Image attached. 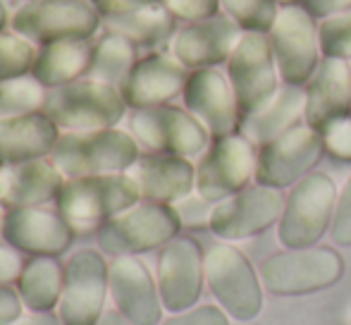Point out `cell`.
<instances>
[{
	"instance_id": "obj_22",
	"label": "cell",
	"mask_w": 351,
	"mask_h": 325,
	"mask_svg": "<svg viewBox=\"0 0 351 325\" xmlns=\"http://www.w3.org/2000/svg\"><path fill=\"white\" fill-rule=\"evenodd\" d=\"M65 180L51 158L0 165V206L10 210L56 204Z\"/></svg>"
},
{
	"instance_id": "obj_8",
	"label": "cell",
	"mask_w": 351,
	"mask_h": 325,
	"mask_svg": "<svg viewBox=\"0 0 351 325\" xmlns=\"http://www.w3.org/2000/svg\"><path fill=\"white\" fill-rule=\"evenodd\" d=\"M227 77L234 88L241 120L258 112L280 91V72L268 34L241 32V38L227 60Z\"/></svg>"
},
{
	"instance_id": "obj_40",
	"label": "cell",
	"mask_w": 351,
	"mask_h": 325,
	"mask_svg": "<svg viewBox=\"0 0 351 325\" xmlns=\"http://www.w3.org/2000/svg\"><path fill=\"white\" fill-rule=\"evenodd\" d=\"M93 8L101 12V17H115V14L134 12L141 8H151V5H160V0H88Z\"/></svg>"
},
{
	"instance_id": "obj_29",
	"label": "cell",
	"mask_w": 351,
	"mask_h": 325,
	"mask_svg": "<svg viewBox=\"0 0 351 325\" xmlns=\"http://www.w3.org/2000/svg\"><path fill=\"white\" fill-rule=\"evenodd\" d=\"M19 297L32 311H53L60 306L65 289V268L53 256H34L17 278Z\"/></svg>"
},
{
	"instance_id": "obj_48",
	"label": "cell",
	"mask_w": 351,
	"mask_h": 325,
	"mask_svg": "<svg viewBox=\"0 0 351 325\" xmlns=\"http://www.w3.org/2000/svg\"><path fill=\"white\" fill-rule=\"evenodd\" d=\"M344 323L347 325H351V304L347 306V311H344Z\"/></svg>"
},
{
	"instance_id": "obj_36",
	"label": "cell",
	"mask_w": 351,
	"mask_h": 325,
	"mask_svg": "<svg viewBox=\"0 0 351 325\" xmlns=\"http://www.w3.org/2000/svg\"><path fill=\"white\" fill-rule=\"evenodd\" d=\"M175 19L182 22H201L220 12V0H160Z\"/></svg>"
},
{
	"instance_id": "obj_47",
	"label": "cell",
	"mask_w": 351,
	"mask_h": 325,
	"mask_svg": "<svg viewBox=\"0 0 351 325\" xmlns=\"http://www.w3.org/2000/svg\"><path fill=\"white\" fill-rule=\"evenodd\" d=\"M280 8H287V5H301V0H275Z\"/></svg>"
},
{
	"instance_id": "obj_25",
	"label": "cell",
	"mask_w": 351,
	"mask_h": 325,
	"mask_svg": "<svg viewBox=\"0 0 351 325\" xmlns=\"http://www.w3.org/2000/svg\"><path fill=\"white\" fill-rule=\"evenodd\" d=\"M60 127L43 110L0 120V165L51 158Z\"/></svg>"
},
{
	"instance_id": "obj_17",
	"label": "cell",
	"mask_w": 351,
	"mask_h": 325,
	"mask_svg": "<svg viewBox=\"0 0 351 325\" xmlns=\"http://www.w3.org/2000/svg\"><path fill=\"white\" fill-rule=\"evenodd\" d=\"M3 239L32 256H60L72 246L77 230L58 208H10L3 213Z\"/></svg>"
},
{
	"instance_id": "obj_10",
	"label": "cell",
	"mask_w": 351,
	"mask_h": 325,
	"mask_svg": "<svg viewBox=\"0 0 351 325\" xmlns=\"http://www.w3.org/2000/svg\"><path fill=\"white\" fill-rule=\"evenodd\" d=\"M206 282L220 306L237 321H254L263 306V294L254 265L232 244L206 251Z\"/></svg>"
},
{
	"instance_id": "obj_21",
	"label": "cell",
	"mask_w": 351,
	"mask_h": 325,
	"mask_svg": "<svg viewBox=\"0 0 351 325\" xmlns=\"http://www.w3.org/2000/svg\"><path fill=\"white\" fill-rule=\"evenodd\" d=\"M186 80H189V70L175 56L148 53L139 58L130 77L122 82L120 93L127 108H134V110L156 108L180 96L186 86Z\"/></svg>"
},
{
	"instance_id": "obj_23",
	"label": "cell",
	"mask_w": 351,
	"mask_h": 325,
	"mask_svg": "<svg viewBox=\"0 0 351 325\" xmlns=\"http://www.w3.org/2000/svg\"><path fill=\"white\" fill-rule=\"evenodd\" d=\"M127 175L139 186L141 201L153 204H177L186 199L196 186V167L189 158L170 154H146L139 156Z\"/></svg>"
},
{
	"instance_id": "obj_6",
	"label": "cell",
	"mask_w": 351,
	"mask_h": 325,
	"mask_svg": "<svg viewBox=\"0 0 351 325\" xmlns=\"http://www.w3.org/2000/svg\"><path fill=\"white\" fill-rule=\"evenodd\" d=\"M182 230L175 206L139 201L96 230L101 249L110 256H134L165 246Z\"/></svg>"
},
{
	"instance_id": "obj_7",
	"label": "cell",
	"mask_w": 351,
	"mask_h": 325,
	"mask_svg": "<svg viewBox=\"0 0 351 325\" xmlns=\"http://www.w3.org/2000/svg\"><path fill=\"white\" fill-rule=\"evenodd\" d=\"M344 273V258L328 246H306L273 254L261 263V282L282 297L332 287Z\"/></svg>"
},
{
	"instance_id": "obj_5",
	"label": "cell",
	"mask_w": 351,
	"mask_h": 325,
	"mask_svg": "<svg viewBox=\"0 0 351 325\" xmlns=\"http://www.w3.org/2000/svg\"><path fill=\"white\" fill-rule=\"evenodd\" d=\"M337 186L325 172H308L285 201L278 237L287 249L315 246L335 218Z\"/></svg>"
},
{
	"instance_id": "obj_9",
	"label": "cell",
	"mask_w": 351,
	"mask_h": 325,
	"mask_svg": "<svg viewBox=\"0 0 351 325\" xmlns=\"http://www.w3.org/2000/svg\"><path fill=\"white\" fill-rule=\"evenodd\" d=\"M268 36L280 80L289 86L308 84L320 65V41L313 14L304 5L280 8Z\"/></svg>"
},
{
	"instance_id": "obj_15",
	"label": "cell",
	"mask_w": 351,
	"mask_h": 325,
	"mask_svg": "<svg viewBox=\"0 0 351 325\" xmlns=\"http://www.w3.org/2000/svg\"><path fill=\"white\" fill-rule=\"evenodd\" d=\"M285 194L273 186H246L213 206L208 228L220 239H246L261 234L282 218Z\"/></svg>"
},
{
	"instance_id": "obj_31",
	"label": "cell",
	"mask_w": 351,
	"mask_h": 325,
	"mask_svg": "<svg viewBox=\"0 0 351 325\" xmlns=\"http://www.w3.org/2000/svg\"><path fill=\"white\" fill-rule=\"evenodd\" d=\"M48 88L32 75L0 82V120L43 110Z\"/></svg>"
},
{
	"instance_id": "obj_44",
	"label": "cell",
	"mask_w": 351,
	"mask_h": 325,
	"mask_svg": "<svg viewBox=\"0 0 351 325\" xmlns=\"http://www.w3.org/2000/svg\"><path fill=\"white\" fill-rule=\"evenodd\" d=\"M12 325H65L62 323V318L53 316V313L48 311H36L34 316H27V318H19V321H14Z\"/></svg>"
},
{
	"instance_id": "obj_20",
	"label": "cell",
	"mask_w": 351,
	"mask_h": 325,
	"mask_svg": "<svg viewBox=\"0 0 351 325\" xmlns=\"http://www.w3.org/2000/svg\"><path fill=\"white\" fill-rule=\"evenodd\" d=\"M108 280L117 311L132 325H158L162 321L160 292L151 270L136 256H115Z\"/></svg>"
},
{
	"instance_id": "obj_28",
	"label": "cell",
	"mask_w": 351,
	"mask_h": 325,
	"mask_svg": "<svg viewBox=\"0 0 351 325\" xmlns=\"http://www.w3.org/2000/svg\"><path fill=\"white\" fill-rule=\"evenodd\" d=\"M103 29L108 32L122 34L125 38H130L136 48H158L162 43H167L170 38H175L177 34V19L172 17V12L165 5H151V8H141L134 12L115 14V17L103 19Z\"/></svg>"
},
{
	"instance_id": "obj_1",
	"label": "cell",
	"mask_w": 351,
	"mask_h": 325,
	"mask_svg": "<svg viewBox=\"0 0 351 325\" xmlns=\"http://www.w3.org/2000/svg\"><path fill=\"white\" fill-rule=\"evenodd\" d=\"M139 156V141L134 139V134L110 127V130L62 132L51 160L67 180H72V177L127 172Z\"/></svg>"
},
{
	"instance_id": "obj_35",
	"label": "cell",
	"mask_w": 351,
	"mask_h": 325,
	"mask_svg": "<svg viewBox=\"0 0 351 325\" xmlns=\"http://www.w3.org/2000/svg\"><path fill=\"white\" fill-rule=\"evenodd\" d=\"M323 144L325 151L330 156H335L337 160H351V110L344 115L335 117L323 132Z\"/></svg>"
},
{
	"instance_id": "obj_41",
	"label": "cell",
	"mask_w": 351,
	"mask_h": 325,
	"mask_svg": "<svg viewBox=\"0 0 351 325\" xmlns=\"http://www.w3.org/2000/svg\"><path fill=\"white\" fill-rule=\"evenodd\" d=\"M22 268H24L22 254L8 242L0 244V285L14 282L19 278V273H22Z\"/></svg>"
},
{
	"instance_id": "obj_37",
	"label": "cell",
	"mask_w": 351,
	"mask_h": 325,
	"mask_svg": "<svg viewBox=\"0 0 351 325\" xmlns=\"http://www.w3.org/2000/svg\"><path fill=\"white\" fill-rule=\"evenodd\" d=\"M332 239L339 246H351V175L337 194L332 218Z\"/></svg>"
},
{
	"instance_id": "obj_30",
	"label": "cell",
	"mask_w": 351,
	"mask_h": 325,
	"mask_svg": "<svg viewBox=\"0 0 351 325\" xmlns=\"http://www.w3.org/2000/svg\"><path fill=\"white\" fill-rule=\"evenodd\" d=\"M139 62V48L125 38L122 34L103 32L93 38L91 62H88L86 80H96L110 86H122V82L130 77L134 65Z\"/></svg>"
},
{
	"instance_id": "obj_24",
	"label": "cell",
	"mask_w": 351,
	"mask_h": 325,
	"mask_svg": "<svg viewBox=\"0 0 351 325\" xmlns=\"http://www.w3.org/2000/svg\"><path fill=\"white\" fill-rule=\"evenodd\" d=\"M351 110V70L342 58H323L306 86L304 120L323 132L335 117Z\"/></svg>"
},
{
	"instance_id": "obj_12",
	"label": "cell",
	"mask_w": 351,
	"mask_h": 325,
	"mask_svg": "<svg viewBox=\"0 0 351 325\" xmlns=\"http://www.w3.org/2000/svg\"><path fill=\"white\" fill-rule=\"evenodd\" d=\"M132 134L141 146L153 154H170L191 158L208 149V130L191 115L189 110L177 106L141 108L132 115Z\"/></svg>"
},
{
	"instance_id": "obj_43",
	"label": "cell",
	"mask_w": 351,
	"mask_h": 325,
	"mask_svg": "<svg viewBox=\"0 0 351 325\" xmlns=\"http://www.w3.org/2000/svg\"><path fill=\"white\" fill-rule=\"evenodd\" d=\"M301 5H304L315 19H325L337 12L351 10V0H301Z\"/></svg>"
},
{
	"instance_id": "obj_42",
	"label": "cell",
	"mask_w": 351,
	"mask_h": 325,
	"mask_svg": "<svg viewBox=\"0 0 351 325\" xmlns=\"http://www.w3.org/2000/svg\"><path fill=\"white\" fill-rule=\"evenodd\" d=\"M22 316V302L14 289L0 285V325H12Z\"/></svg>"
},
{
	"instance_id": "obj_33",
	"label": "cell",
	"mask_w": 351,
	"mask_h": 325,
	"mask_svg": "<svg viewBox=\"0 0 351 325\" xmlns=\"http://www.w3.org/2000/svg\"><path fill=\"white\" fill-rule=\"evenodd\" d=\"M220 8H225V14H230L239 24L241 32L268 34L278 17L280 5L275 0H220Z\"/></svg>"
},
{
	"instance_id": "obj_13",
	"label": "cell",
	"mask_w": 351,
	"mask_h": 325,
	"mask_svg": "<svg viewBox=\"0 0 351 325\" xmlns=\"http://www.w3.org/2000/svg\"><path fill=\"white\" fill-rule=\"evenodd\" d=\"M325 154L320 132L308 125H299L285 132L270 144L261 146L256 160V182L273 189H285L304 180Z\"/></svg>"
},
{
	"instance_id": "obj_16",
	"label": "cell",
	"mask_w": 351,
	"mask_h": 325,
	"mask_svg": "<svg viewBox=\"0 0 351 325\" xmlns=\"http://www.w3.org/2000/svg\"><path fill=\"white\" fill-rule=\"evenodd\" d=\"M206 280V256L196 239H170L158 256V292L167 311L180 313L191 309L201 297Z\"/></svg>"
},
{
	"instance_id": "obj_4",
	"label": "cell",
	"mask_w": 351,
	"mask_h": 325,
	"mask_svg": "<svg viewBox=\"0 0 351 325\" xmlns=\"http://www.w3.org/2000/svg\"><path fill=\"white\" fill-rule=\"evenodd\" d=\"M43 112L65 132L110 130L125 117L127 103L117 86L84 77L48 88Z\"/></svg>"
},
{
	"instance_id": "obj_26",
	"label": "cell",
	"mask_w": 351,
	"mask_h": 325,
	"mask_svg": "<svg viewBox=\"0 0 351 325\" xmlns=\"http://www.w3.org/2000/svg\"><path fill=\"white\" fill-rule=\"evenodd\" d=\"M304 110H306V91H301V86L285 84L258 112L241 120L244 136L258 146L270 144V141L278 139L285 132L299 127Z\"/></svg>"
},
{
	"instance_id": "obj_18",
	"label": "cell",
	"mask_w": 351,
	"mask_h": 325,
	"mask_svg": "<svg viewBox=\"0 0 351 325\" xmlns=\"http://www.w3.org/2000/svg\"><path fill=\"white\" fill-rule=\"evenodd\" d=\"M182 98L186 110L208 130L213 139L237 134L241 125L239 103H237L230 77L222 75L217 67L189 72Z\"/></svg>"
},
{
	"instance_id": "obj_39",
	"label": "cell",
	"mask_w": 351,
	"mask_h": 325,
	"mask_svg": "<svg viewBox=\"0 0 351 325\" xmlns=\"http://www.w3.org/2000/svg\"><path fill=\"white\" fill-rule=\"evenodd\" d=\"M208 204L210 201H206L204 196H199V199H194V196H186V199L177 201L175 204V210L180 213V220L182 225H196V223H204V220L210 218V210H208Z\"/></svg>"
},
{
	"instance_id": "obj_11",
	"label": "cell",
	"mask_w": 351,
	"mask_h": 325,
	"mask_svg": "<svg viewBox=\"0 0 351 325\" xmlns=\"http://www.w3.org/2000/svg\"><path fill=\"white\" fill-rule=\"evenodd\" d=\"M254 141L244 134L217 136L206 149L204 158L196 165V191L210 204L230 199L246 189L251 177H256Z\"/></svg>"
},
{
	"instance_id": "obj_32",
	"label": "cell",
	"mask_w": 351,
	"mask_h": 325,
	"mask_svg": "<svg viewBox=\"0 0 351 325\" xmlns=\"http://www.w3.org/2000/svg\"><path fill=\"white\" fill-rule=\"evenodd\" d=\"M38 46L19 36L12 29L0 32V82L32 75Z\"/></svg>"
},
{
	"instance_id": "obj_45",
	"label": "cell",
	"mask_w": 351,
	"mask_h": 325,
	"mask_svg": "<svg viewBox=\"0 0 351 325\" xmlns=\"http://www.w3.org/2000/svg\"><path fill=\"white\" fill-rule=\"evenodd\" d=\"M96 325H132V323L127 321V318L115 309V311H106V313H103L101 321H98Z\"/></svg>"
},
{
	"instance_id": "obj_14",
	"label": "cell",
	"mask_w": 351,
	"mask_h": 325,
	"mask_svg": "<svg viewBox=\"0 0 351 325\" xmlns=\"http://www.w3.org/2000/svg\"><path fill=\"white\" fill-rule=\"evenodd\" d=\"M108 263L98 251L82 249L65 265V289L60 299V318L65 325H96L101 321L106 294L110 287Z\"/></svg>"
},
{
	"instance_id": "obj_38",
	"label": "cell",
	"mask_w": 351,
	"mask_h": 325,
	"mask_svg": "<svg viewBox=\"0 0 351 325\" xmlns=\"http://www.w3.org/2000/svg\"><path fill=\"white\" fill-rule=\"evenodd\" d=\"M160 325H230V321L217 306H199L180 313L175 318H167Z\"/></svg>"
},
{
	"instance_id": "obj_34",
	"label": "cell",
	"mask_w": 351,
	"mask_h": 325,
	"mask_svg": "<svg viewBox=\"0 0 351 325\" xmlns=\"http://www.w3.org/2000/svg\"><path fill=\"white\" fill-rule=\"evenodd\" d=\"M318 41L323 58L351 60V10L325 17L318 24Z\"/></svg>"
},
{
	"instance_id": "obj_46",
	"label": "cell",
	"mask_w": 351,
	"mask_h": 325,
	"mask_svg": "<svg viewBox=\"0 0 351 325\" xmlns=\"http://www.w3.org/2000/svg\"><path fill=\"white\" fill-rule=\"evenodd\" d=\"M5 29H10V12L3 0H0V32H5Z\"/></svg>"
},
{
	"instance_id": "obj_19",
	"label": "cell",
	"mask_w": 351,
	"mask_h": 325,
	"mask_svg": "<svg viewBox=\"0 0 351 325\" xmlns=\"http://www.w3.org/2000/svg\"><path fill=\"white\" fill-rule=\"evenodd\" d=\"M241 38V27L230 14H213L201 22H191L172 38V56L189 72L217 67L230 60L237 41Z\"/></svg>"
},
{
	"instance_id": "obj_3",
	"label": "cell",
	"mask_w": 351,
	"mask_h": 325,
	"mask_svg": "<svg viewBox=\"0 0 351 325\" xmlns=\"http://www.w3.org/2000/svg\"><path fill=\"white\" fill-rule=\"evenodd\" d=\"M10 29L34 46L88 41L103 29V17L88 0H34L14 8L10 14Z\"/></svg>"
},
{
	"instance_id": "obj_50",
	"label": "cell",
	"mask_w": 351,
	"mask_h": 325,
	"mask_svg": "<svg viewBox=\"0 0 351 325\" xmlns=\"http://www.w3.org/2000/svg\"><path fill=\"white\" fill-rule=\"evenodd\" d=\"M0 230H3V213H0Z\"/></svg>"
},
{
	"instance_id": "obj_2",
	"label": "cell",
	"mask_w": 351,
	"mask_h": 325,
	"mask_svg": "<svg viewBox=\"0 0 351 325\" xmlns=\"http://www.w3.org/2000/svg\"><path fill=\"white\" fill-rule=\"evenodd\" d=\"M139 201L141 194L134 180L127 172H110L65 180L56 208L70 220L74 230H91L101 228Z\"/></svg>"
},
{
	"instance_id": "obj_49",
	"label": "cell",
	"mask_w": 351,
	"mask_h": 325,
	"mask_svg": "<svg viewBox=\"0 0 351 325\" xmlns=\"http://www.w3.org/2000/svg\"><path fill=\"white\" fill-rule=\"evenodd\" d=\"M22 3H34V0H19V5H22Z\"/></svg>"
},
{
	"instance_id": "obj_27",
	"label": "cell",
	"mask_w": 351,
	"mask_h": 325,
	"mask_svg": "<svg viewBox=\"0 0 351 325\" xmlns=\"http://www.w3.org/2000/svg\"><path fill=\"white\" fill-rule=\"evenodd\" d=\"M91 51L93 38H88V41H56L48 46H38L32 77L46 88L84 80L88 62H91Z\"/></svg>"
}]
</instances>
